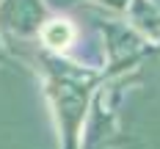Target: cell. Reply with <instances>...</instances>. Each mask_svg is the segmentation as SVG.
Instances as JSON below:
<instances>
[{"mask_svg": "<svg viewBox=\"0 0 160 149\" xmlns=\"http://www.w3.org/2000/svg\"><path fill=\"white\" fill-rule=\"evenodd\" d=\"M44 6L39 0H3L0 3V31L11 33H31L42 31Z\"/></svg>", "mask_w": 160, "mask_h": 149, "instance_id": "6da1fadb", "label": "cell"}, {"mask_svg": "<svg viewBox=\"0 0 160 149\" xmlns=\"http://www.w3.org/2000/svg\"><path fill=\"white\" fill-rule=\"evenodd\" d=\"M42 39L50 47H66L72 42V28L66 22H50V25L42 28Z\"/></svg>", "mask_w": 160, "mask_h": 149, "instance_id": "7a4b0ae2", "label": "cell"}, {"mask_svg": "<svg viewBox=\"0 0 160 149\" xmlns=\"http://www.w3.org/2000/svg\"><path fill=\"white\" fill-rule=\"evenodd\" d=\"M3 64H14V58H11V52L6 50V44H3V39H0V66Z\"/></svg>", "mask_w": 160, "mask_h": 149, "instance_id": "3957f363", "label": "cell"}]
</instances>
